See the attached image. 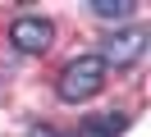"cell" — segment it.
<instances>
[{"label": "cell", "mask_w": 151, "mask_h": 137, "mask_svg": "<svg viewBox=\"0 0 151 137\" xmlns=\"http://www.w3.org/2000/svg\"><path fill=\"white\" fill-rule=\"evenodd\" d=\"M124 123H128V119L110 110V114H96V119H87V123H78V133H73V137H114Z\"/></svg>", "instance_id": "obj_4"}, {"label": "cell", "mask_w": 151, "mask_h": 137, "mask_svg": "<svg viewBox=\"0 0 151 137\" xmlns=\"http://www.w3.org/2000/svg\"><path fill=\"white\" fill-rule=\"evenodd\" d=\"M50 37H55V27H50V18H41V14H23V18H14V27H9V41L19 46L23 55L50 50Z\"/></svg>", "instance_id": "obj_2"}, {"label": "cell", "mask_w": 151, "mask_h": 137, "mask_svg": "<svg viewBox=\"0 0 151 137\" xmlns=\"http://www.w3.org/2000/svg\"><path fill=\"white\" fill-rule=\"evenodd\" d=\"M92 14H96V18H114V23H119V18L133 14V0H92Z\"/></svg>", "instance_id": "obj_5"}, {"label": "cell", "mask_w": 151, "mask_h": 137, "mask_svg": "<svg viewBox=\"0 0 151 137\" xmlns=\"http://www.w3.org/2000/svg\"><path fill=\"white\" fill-rule=\"evenodd\" d=\"M105 60L101 55H78V60L64 64V73H60V96L69 100V105H78V100H92L96 91L105 87Z\"/></svg>", "instance_id": "obj_1"}, {"label": "cell", "mask_w": 151, "mask_h": 137, "mask_svg": "<svg viewBox=\"0 0 151 137\" xmlns=\"http://www.w3.org/2000/svg\"><path fill=\"white\" fill-rule=\"evenodd\" d=\"M142 50H147V32H142V27H124V32H114L110 41H105V69H128V64H137L142 60Z\"/></svg>", "instance_id": "obj_3"}, {"label": "cell", "mask_w": 151, "mask_h": 137, "mask_svg": "<svg viewBox=\"0 0 151 137\" xmlns=\"http://www.w3.org/2000/svg\"><path fill=\"white\" fill-rule=\"evenodd\" d=\"M32 137H60V133H55L50 123H37V128H32Z\"/></svg>", "instance_id": "obj_6"}]
</instances>
